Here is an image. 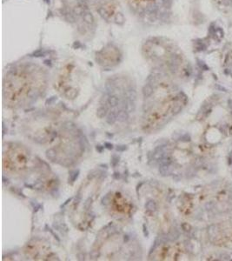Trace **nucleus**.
<instances>
[{
	"mask_svg": "<svg viewBox=\"0 0 232 261\" xmlns=\"http://www.w3.org/2000/svg\"><path fill=\"white\" fill-rule=\"evenodd\" d=\"M137 14L143 17H157L158 7L167 3V0H126Z\"/></svg>",
	"mask_w": 232,
	"mask_h": 261,
	"instance_id": "nucleus-1",
	"label": "nucleus"
},
{
	"mask_svg": "<svg viewBox=\"0 0 232 261\" xmlns=\"http://www.w3.org/2000/svg\"><path fill=\"white\" fill-rule=\"evenodd\" d=\"M208 235L210 238V240L211 242H216L219 237V229L217 227V225H211L208 227Z\"/></svg>",
	"mask_w": 232,
	"mask_h": 261,
	"instance_id": "nucleus-2",
	"label": "nucleus"
},
{
	"mask_svg": "<svg viewBox=\"0 0 232 261\" xmlns=\"http://www.w3.org/2000/svg\"><path fill=\"white\" fill-rule=\"evenodd\" d=\"M153 92H154V89H153V87H152L151 84L148 83V84H146V85L143 86V96H144V98H150L152 94H153Z\"/></svg>",
	"mask_w": 232,
	"mask_h": 261,
	"instance_id": "nucleus-3",
	"label": "nucleus"
},
{
	"mask_svg": "<svg viewBox=\"0 0 232 261\" xmlns=\"http://www.w3.org/2000/svg\"><path fill=\"white\" fill-rule=\"evenodd\" d=\"M172 171L170 165H161L159 167V172L162 176H168Z\"/></svg>",
	"mask_w": 232,
	"mask_h": 261,
	"instance_id": "nucleus-4",
	"label": "nucleus"
},
{
	"mask_svg": "<svg viewBox=\"0 0 232 261\" xmlns=\"http://www.w3.org/2000/svg\"><path fill=\"white\" fill-rule=\"evenodd\" d=\"M116 120H117V112H115L114 111H112L111 112H110L108 114L107 117H106V122L109 125H114Z\"/></svg>",
	"mask_w": 232,
	"mask_h": 261,
	"instance_id": "nucleus-5",
	"label": "nucleus"
},
{
	"mask_svg": "<svg viewBox=\"0 0 232 261\" xmlns=\"http://www.w3.org/2000/svg\"><path fill=\"white\" fill-rule=\"evenodd\" d=\"M46 157H47V159H50L51 161L55 162V160L57 159V152H56V150L53 149V148L48 149V150L46 151Z\"/></svg>",
	"mask_w": 232,
	"mask_h": 261,
	"instance_id": "nucleus-6",
	"label": "nucleus"
},
{
	"mask_svg": "<svg viewBox=\"0 0 232 261\" xmlns=\"http://www.w3.org/2000/svg\"><path fill=\"white\" fill-rule=\"evenodd\" d=\"M145 208L148 212H154L157 210V204L154 200H149L146 204H145Z\"/></svg>",
	"mask_w": 232,
	"mask_h": 261,
	"instance_id": "nucleus-7",
	"label": "nucleus"
},
{
	"mask_svg": "<svg viewBox=\"0 0 232 261\" xmlns=\"http://www.w3.org/2000/svg\"><path fill=\"white\" fill-rule=\"evenodd\" d=\"M107 111H108L107 106L102 105V106H100V107L97 110V116H98V117H99V118H103V117H104L106 115H107Z\"/></svg>",
	"mask_w": 232,
	"mask_h": 261,
	"instance_id": "nucleus-8",
	"label": "nucleus"
},
{
	"mask_svg": "<svg viewBox=\"0 0 232 261\" xmlns=\"http://www.w3.org/2000/svg\"><path fill=\"white\" fill-rule=\"evenodd\" d=\"M108 104L110 107H116L118 105L119 100L116 98V96H109L108 98Z\"/></svg>",
	"mask_w": 232,
	"mask_h": 261,
	"instance_id": "nucleus-9",
	"label": "nucleus"
},
{
	"mask_svg": "<svg viewBox=\"0 0 232 261\" xmlns=\"http://www.w3.org/2000/svg\"><path fill=\"white\" fill-rule=\"evenodd\" d=\"M129 117L128 115V111L125 110H121L119 111H117V119L119 121H125Z\"/></svg>",
	"mask_w": 232,
	"mask_h": 261,
	"instance_id": "nucleus-10",
	"label": "nucleus"
},
{
	"mask_svg": "<svg viewBox=\"0 0 232 261\" xmlns=\"http://www.w3.org/2000/svg\"><path fill=\"white\" fill-rule=\"evenodd\" d=\"M179 237L178 232L177 231V229H174V230H171V232L170 233V234L168 235V239H170V240H176L178 239Z\"/></svg>",
	"mask_w": 232,
	"mask_h": 261,
	"instance_id": "nucleus-11",
	"label": "nucleus"
},
{
	"mask_svg": "<svg viewBox=\"0 0 232 261\" xmlns=\"http://www.w3.org/2000/svg\"><path fill=\"white\" fill-rule=\"evenodd\" d=\"M79 174V170H72L70 171V177H69V180H71L72 182H74L75 180L78 179Z\"/></svg>",
	"mask_w": 232,
	"mask_h": 261,
	"instance_id": "nucleus-12",
	"label": "nucleus"
},
{
	"mask_svg": "<svg viewBox=\"0 0 232 261\" xmlns=\"http://www.w3.org/2000/svg\"><path fill=\"white\" fill-rule=\"evenodd\" d=\"M65 96L68 98V99H74V98H76V96H77V90H67L66 91V93H65Z\"/></svg>",
	"mask_w": 232,
	"mask_h": 261,
	"instance_id": "nucleus-13",
	"label": "nucleus"
},
{
	"mask_svg": "<svg viewBox=\"0 0 232 261\" xmlns=\"http://www.w3.org/2000/svg\"><path fill=\"white\" fill-rule=\"evenodd\" d=\"M63 127L64 128V129H66V130H68V131H72V130H73V129H75V125L72 123V122H65L64 124H63Z\"/></svg>",
	"mask_w": 232,
	"mask_h": 261,
	"instance_id": "nucleus-14",
	"label": "nucleus"
},
{
	"mask_svg": "<svg viewBox=\"0 0 232 261\" xmlns=\"http://www.w3.org/2000/svg\"><path fill=\"white\" fill-rule=\"evenodd\" d=\"M219 260H231V256L230 255V254H228V253H226V252H223V253H221L220 254V256H219Z\"/></svg>",
	"mask_w": 232,
	"mask_h": 261,
	"instance_id": "nucleus-15",
	"label": "nucleus"
},
{
	"mask_svg": "<svg viewBox=\"0 0 232 261\" xmlns=\"http://www.w3.org/2000/svg\"><path fill=\"white\" fill-rule=\"evenodd\" d=\"M181 111H182V106H181L180 105H176L172 108V110H171L173 115H178V113L181 112Z\"/></svg>",
	"mask_w": 232,
	"mask_h": 261,
	"instance_id": "nucleus-16",
	"label": "nucleus"
},
{
	"mask_svg": "<svg viewBox=\"0 0 232 261\" xmlns=\"http://www.w3.org/2000/svg\"><path fill=\"white\" fill-rule=\"evenodd\" d=\"M216 206V204H215L214 201H209L205 204V209L207 211H211L213 210Z\"/></svg>",
	"mask_w": 232,
	"mask_h": 261,
	"instance_id": "nucleus-17",
	"label": "nucleus"
},
{
	"mask_svg": "<svg viewBox=\"0 0 232 261\" xmlns=\"http://www.w3.org/2000/svg\"><path fill=\"white\" fill-rule=\"evenodd\" d=\"M90 256L92 260H97L100 257V252H99V251H96V250L91 251L90 253Z\"/></svg>",
	"mask_w": 232,
	"mask_h": 261,
	"instance_id": "nucleus-18",
	"label": "nucleus"
},
{
	"mask_svg": "<svg viewBox=\"0 0 232 261\" xmlns=\"http://www.w3.org/2000/svg\"><path fill=\"white\" fill-rule=\"evenodd\" d=\"M110 193H108V194H106V195L103 198V199H102V204L104 205V206H108V205L110 204Z\"/></svg>",
	"mask_w": 232,
	"mask_h": 261,
	"instance_id": "nucleus-19",
	"label": "nucleus"
},
{
	"mask_svg": "<svg viewBox=\"0 0 232 261\" xmlns=\"http://www.w3.org/2000/svg\"><path fill=\"white\" fill-rule=\"evenodd\" d=\"M182 229L184 231V232H186V233H189V232H190L191 231V225H189V224H188V223H183L182 224Z\"/></svg>",
	"mask_w": 232,
	"mask_h": 261,
	"instance_id": "nucleus-20",
	"label": "nucleus"
},
{
	"mask_svg": "<svg viewBox=\"0 0 232 261\" xmlns=\"http://www.w3.org/2000/svg\"><path fill=\"white\" fill-rule=\"evenodd\" d=\"M91 204H92V198H87L86 199V201L84 202V209L85 210H89L90 208V206H91Z\"/></svg>",
	"mask_w": 232,
	"mask_h": 261,
	"instance_id": "nucleus-21",
	"label": "nucleus"
},
{
	"mask_svg": "<svg viewBox=\"0 0 232 261\" xmlns=\"http://www.w3.org/2000/svg\"><path fill=\"white\" fill-rule=\"evenodd\" d=\"M179 139L181 141H183V142H189L190 141V136L186 133V134H184L183 136H180Z\"/></svg>",
	"mask_w": 232,
	"mask_h": 261,
	"instance_id": "nucleus-22",
	"label": "nucleus"
},
{
	"mask_svg": "<svg viewBox=\"0 0 232 261\" xmlns=\"http://www.w3.org/2000/svg\"><path fill=\"white\" fill-rule=\"evenodd\" d=\"M119 162V157L116 156V155H113L112 158H111V165L112 166H116V165Z\"/></svg>",
	"mask_w": 232,
	"mask_h": 261,
	"instance_id": "nucleus-23",
	"label": "nucleus"
},
{
	"mask_svg": "<svg viewBox=\"0 0 232 261\" xmlns=\"http://www.w3.org/2000/svg\"><path fill=\"white\" fill-rule=\"evenodd\" d=\"M98 171H96V170H93V171H91L90 172L89 174H88V176H87L88 179H94L95 177H97V176H98Z\"/></svg>",
	"mask_w": 232,
	"mask_h": 261,
	"instance_id": "nucleus-24",
	"label": "nucleus"
},
{
	"mask_svg": "<svg viewBox=\"0 0 232 261\" xmlns=\"http://www.w3.org/2000/svg\"><path fill=\"white\" fill-rule=\"evenodd\" d=\"M170 164H171V160H170V158L163 157L161 159V165H170Z\"/></svg>",
	"mask_w": 232,
	"mask_h": 261,
	"instance_id": "nucleus-25",
	"label": "nucleus"
},
{
	"mask_svg": "<svg viewBox=\"0 0 232 261\" xmlns=\"http://www.w3.org/2000/svg\"><path fill=\"white\" fill-rule=\"evenodd\" d=\"M185 248H186L187 251L191 252L193 250V245H192V244L190 243L189 241H187V242H185Z\"/></svg>",
	"mask_w": 232,
	"mask_h": 261,
	"instance_id": "nucleus-26",
	"label": "nucleus"
},
{
	"mask_svg": "<svg viewBox=\"0 0 232 261\" xmlns=\"http://www.w3.org/2000/svg\"><path fill=\"white\" fill-rule=\"evenodd\" d=\"M116 149V151H118V152H124L127 149V147H126V145H118Z\"/></svg>",
	"mask_w": 232,
	"mask_h": 261,
	"instance_id": "nucleus-27",
	"label": "nucleus"
},
{
	"mask_svg": "<svg viewBox=\"0 0 232 261\" xmlns=\"http://www.w3.org/2000/svg\"><path fill=\"white\" fill-rule=\"evenodd\" d=\"M143 234H144V236H145V237H148V236H149V233H148V230H147L146 225H143Z\"/></svg>",
	"mask_w": 232,
	"mask_h": 261,
	"instance_id": "nucleus-28",
	"label": "nucleus"
},
{
	"mask_svg": "<svg viewBox=\"0 0 232 261\" xmlns=\"http://www.w3.org/2000/svg\"><path fill=\"white\" fill-rule=\"evenodd\" d=\"M43 187V185H42V183H40V182H38L37 185H34V188L35 189H41Z\"/></svg>",
	"mask_w": 232,
	"mask_h": 261,
	"instance_id": "nucleus-29",
	"label": "nucleus"
},
{
	"mask_svg": "<svg viewBox=\"0 0 232 261\" xmlns=\"http://www.w3.org/2000/svg\"><path fill=\"white\" fill-rule=\"evenodd\" d=\"M104 147L107 148V149H109V150L113 149V145H112L111 144H110V143H105V144H104Z\"/></svg>",
	"mask_w": 232,
	"mask_h": 261,
	"instance_id": "nucleus-30",
	"label": "nucleus"
},
{
	"mask_svg": "<svg viewBox=\"0 0 232 261\" xmlns=\"http://www.w3.org/2000/svg\"><path fill=\"white\" fill-rule=\"evenodd\" d=\"M113 178H114L115 179H120V173H119V172H115V173H114V175H113Z\"/></svg>",
	"mask_w": 232,
	"mask_h": 261,
	"instance_id": "nucleus-31",
	"label": "nucleus"
},
{
	"mask_svg": "<svg viewBox=\"0 0 232 261\" xmlns=\"http://www.w3.org/2000/svg\"><path fill=\"white\" fill-rule=\"evenodd\" d=\"M96 149H97V151H98L99 153H102V151H103V149H104V146H101V145H97Z\"/></svg>",
	"mask_w": 232,
	"mask_h": 261,
	"instance_id": "nucleus-32",
	"label": "nucleus"
},
{
	"mask_svg": "<svg viewBox=\"0 0 232 261\" xmlns=\"http://www.w3.org/2000/svg\"><path fill=\"white\" fill-rule=\"evenodd\" d=\"M78 258L79 260H84V255H83L82 253H79V254H78Z\"/></svg>",
	"mask_w": 232,
	"mask_h": 261,
	"instance_id": "nucleus-33",
	"label": "nucleus"
},
{
	"mask_svg": "<svg viewBox=\"0 0 232 261\" xmlns=\"http://www.w3.org/2000/svg\"><path fill=\"white\" fill-rule=\"evenodd\" d=\"M228 103H229V107H230L231 109H232V100L231 99H229Z\"/></svg>",
	"mask_w": 232,
	"mask_h": 261,
	"instance_id": "nucleus-34",
	"label": "nucleus"
},
{
	"mask_svg": "<svg viewBox=\"0 0 232 261\" xmlns=\"http://www.w3.org/2000/svg\"><path fill=\"white\" fill-rule=\"evenodd\" d=\"M229 199H230V201L232 203V191L231 192V194H230V197H229Z\"/></svg>",
	"mask_w": 232,
	"mask_h": 261,
	"instance_id": "nucleus-35",
	"label": "nucleus"
},
{
	"mask_svg": "<svg viewBox=\"0 0 232 261\" xmlns=\"http://www.w3.org/2000/svg\"><path fill=\"white\" fill-rule=\"evenodd\" d=\"M128 239H129L128 236H127V235H126V236H125V242H127V241H128Z\"/></svg>",
	"mask_w": 232,
	"mask_h": 261,
	"instance_id": "nucleus-36",
	"label": "nucleus"
},
{
	"mask_svg": "<svg viewBox=\"0 0 232 261\" xmlns=\"http://www.w3.org/2000/svg\"><path fill=\"white\" fill-rule=\"evenodd\" d=\"M231 158H232V152H231Z\"/></svg>",
	"mask_w": 232,
	"mask_h": 261,
	"instance_id": "nucleus-37",
	"label": "nucleus"
}]
</instances>
